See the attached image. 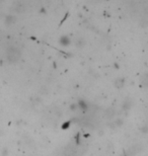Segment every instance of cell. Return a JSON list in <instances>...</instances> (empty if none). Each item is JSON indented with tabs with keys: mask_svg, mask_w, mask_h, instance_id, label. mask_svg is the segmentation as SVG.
<instances>
[{
	"mask_svg": "<svg viewBox=\"0 0 148 156\" xmlns=\"http://www.w3.org/2000/svg\"><path fill=\"white\" fill-rule=\"evenodd\" d=\"M20 57V50L15 47H9L7 49V59L10 62H16Z\"/></svg>",
	"mask_w": 148,
	"mask_h": 156,
	"instance_id": "1",
	"label": "cell"
},
{
	"mask_svg": "<svg viewBox=\"0 0 148 156\" xmlns=\"http://www.w3.org/2000/svg\"><path fill=\"white\" fill-rule=\"evenodd\" d=\"M70 39H69V37L68 36H62L61 38H60L59 40V43H60V45L63 46V47H67L69 46V44H70Z\"/></svg>",
	"mask_w": 148,
	"mask_h": 156,
	"instance_id": "2",
	"label": "cell"
},
{
	"mask_svg": "<svg viewBox=\"0 0 148 156\" xmlns=\"http://www.w3.org/2000/svg\"><path fill=\"white\" fill-rule=\"evenodd\" d=\"M77 107L80 108V110H82L83 112H85L87 108H88V104H86V101H83V99H81V101H78V104H77Z\"/></svg>",
	"mask_w": 148,
	"mask_h": 156,
	"instance_id": "3",
	"label": "cell"
},
{
	"mask_svg": "<svg viewBox=\"0 0 148 156\" xmlns=\"http://www.w3.org/2000/svg\"><path fill=\"white\" fill-rule=\"evenodd\" d=\"M5 21L7 24H12L15 21V18H14V16H12V15H8V16L6 17Z\"/></svg>",
	"mask_w": 148,
	"mask_h": 156,
	"instance_id": "4",
	"label": "cell"
},
{
	"mask_svg": "<svg viewBox=\"0 0 148 156\" xmlns=\"http://www.w3.org/2000/svg\"><path fill=\"white\" fill-rule=\"evenodd\" d=\"M142 83L144 84V85L148 86V74H145L144 77L142 78Z\"/></svg>",
	"mask_w": 148,
	"mask_h": 156,
	"instance_id": "5",
	"label": "cell"
},
{
	"mask_svg": "<svg viewBox=\"0 0 148 156\" xmlns=\"http://www.w3.org/2000/svg\"><path fill=\"white\" fill-rule=\"evenodd\" d=\"M123 108H126V110H128V108H131V101L127 102V101H126L124 102V105H123Z\"/></svg>",
	"mask_w": 148,
	"mask_h": 156,
	"instance_id": "6",
	"label": "cell"
},
{
	"mask_svg": "<svg viewBox=\"0 0 148 156\" xmlns=\"http://www.w3.org/2000/svg\"><path fill=\"white\" fill-rule=\"evenodd\" d=\"M69 125H70V122H67V123H64V124H63V126H62V129H63V130L68 129Z\"/></svg>",
	"mask_w": 148,
	"mask_h": 156,
	"instance_id": "7",
	"label": "cell"
}]
</instances>
